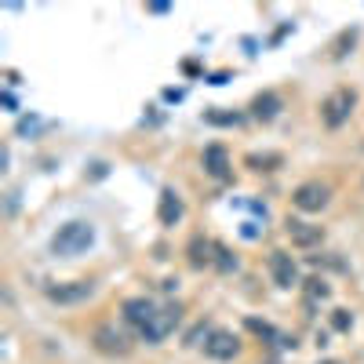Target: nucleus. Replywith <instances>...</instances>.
I'll return each instance as SVG.
<instances>
[{"instance_id": "20e7f679", "label": "nucleus", "mask_w": 364, "mask_h": 364, "mask_svg": "<svg viewBox=\"0 0 364 364\" xmlns=\"http://www.w3.org/2000/svg\"><path fill=\"white\" fill-rule=\"evenodd\" d=\"M291 204L299 211H321L328 204V186H321V182H302V186L291 193Z\"/></svg>"}, {"instance_id": "4468645a", "label": "nucleus", "mask_w": 364, "mask_h": 364, "mask_svg": "<svg viewBox=\"0 0 364 364\" xmlns=\"http://www.w3.org/2000/svg\"><path fill=\"white\" fill-rule=\"evenodd\" d=\"M211 248H215V245H208V240L193 237V240H190V262H193V266H204V262H211V255H208Z\"/></svg>"}, {"instance_id": "0eeeda50", "label": "nucleus", "mask_w": 364, "mask_h": 364, "mask_svg": "<svg viewBox=\"0 0 364 364\" xmlns=\"http://www.w3.org/2000/svg\"><path fill=\"white\" fill-rule=\"evenodd\" d=\"M284 226H288L291 245H299V248H314V245H321V240H324V230L321 226H310V223H302V219H288Z\"/></svg>"}, {"instance_id": "2eb2a0df", "label": "nucleus", "mask_w": 364, "mask_h": 364, "mask_svg": "<svg viewBox=\"0 0 364 364\" xmlns=\"http://www.w3.org/2000/svg\"><path fill=\"white\" fill-rule=\"evenodd\" d=\"M248 164H252L255 171H273V168L281 164V154H262V157H259V154H252V157H248Z\"/></svg>"}, {"instance_id": "7ed1b4c3", "label": "nucleus", "mask_w": 364, "mask_h": 364, "mask_svg": "<svg viewBox=\"0 0 364 364\" xmlns=\"http://www.w3.org/2000/svg\"><path fill=\"white\" fill-rule=\"evenodd\" d=\"M353 106H357V91L339 87V91H331V95L321 102V120L328 128H343L350 120V113H353Z\"/></svg>"}, {"instance_id": "412c9836", "label": "nucleus", "mask_w": 364, "mask_h": 364, "mask_svg": "<svg viewBox=\"0 0 364 364\" xmlns=\"http://www.w3.org/2000/svg\"><path fill=\"white\" fill-rule=\"evenodd\" d=\"M328 364H336V360H328Z\"/></svg>"}, {"instance_id": "dca6fc26", "label": "nucleus", "mask_w": 364, "mask_h": 364, "mask_svg": "<svg viewBox=\"0 0 364 364\" xmlns=\"http://www.w3.org/2000/svg\"><path fill=\"white\" fill-rule=\"evenodd\" d=\"M204 120H208V124H219V128H226V124H240V113H223V109H208V113H204Z\"/></svg>"}, {"instance_id": "423d86ee", "label": "nucleus", "mask_w": 364, "mask_h": 364, "mask_svg": "<svg viewBox=\"0 0 364 364\" xmlns=\"http://www.w3.org/2000/svg\"><path fill=\"white\" fill-rule=\"evenodd\" d=\"M237 350H240V343H237L233 331H211L208 343H204V353L211 360H230V357H237Z\"/></svg>"}, {"instance_id": "f03ea898", "label": "nucleus", "mask_w": 364, "mask_h": 364, "mask_svg": "<svg viewBox=\"0 0 364 364\" xmlns=\"http://www.w3.org/2000/svg\"><path fill=\"white\" fill-rule=\"evenodd\" d=\"M91 240H95V230H91L87 223H66L55 233L51 248H55V255H80V252L91 248Z\"/></svg>"}, {"instance_id": "a211bd4d", "label": "nucleus", "mask_w": 364, "mask_h": 364, "mask_svg": "<svg viewBox=\"0 0 364 364\" xmlns=\"http://www.w3.org/2000/svg\"><path fill=\"white\" fill-rule=\"evenodd\" d=\"M215 255H219V259H215V262H219V269H233V266H237V259H233L223 245H215Z\"/></svg>"}, {"instance_id": "f257e3e1", "label": "nucleus", "mask_w": 364, "mask_h": 364, "mask_svg": "<svg viewBox=\"0 0 364 364\" xmlns=\"http://www.w3.org/2000/svg\"><path fill=\"white\" fill-rule=\"evenodd\" d=\"M124 321L146 343H161L178 324V306H161V302H154V299H128L124 302Z\"/></svg>"}, {"instance_id": "aec40b11", "label": "nucleus", "mask_w": 364, "mask_h": 364, "mask_svg": "<svg viewBox=\"0 0 364 364\" xmlns=\"http://www.w3.org/2000/svg\"><path fill=\"white\" fill-rule=\"evenodd\" d=\"M269 364H277V360H269Z\"/></svg>"}, {"instance_id": "ddd939ff", "label": "nucleus", "mask_w": 364, "mask_h": 364, "mask_svg": "<svg viewBox=\"0 0 364 364\" xmlns=\"http://www.w3.org/2000/svg\"><path fill=\"white\" fill-rule=\"evenodd\" d=\"M248 328L255 331V336H262V339H273V343H281L284 350H288V346H295V339H284V336H277V331H273V328H269L266 321H255V317H248Z\"/></svg>"}, {"instance_id": "6e6552de", "label": "nucleus", "mask_w": 364, "mask_h": 364, "mask_svg": "<svg viewBox=\"0 0 364 364\" xmlns=\"http://www.w3.org/2000/svg\"><path fill=\"white\" fill-rule=\"evenodd\" d=\"M204 171L211 175V178H230V157H226V149L223 146H208L204 149Z\"/></svg>"}, {"instance_id": "9b49d317", "label": "nucleus", "mask_w": 364, "mask_h": 364, "mask_svg": "<svg viewBox=\"0 0 364 364\" xmlns=\"http://www.w3.org/2000/svg\"><path fill=\"white\" fill-rule=\"evenodd\" d=\"M95 346L106 350V353H128V339L120 336V331H113V328H99L95 331Z\"/></svg>"}, {"instance_id": "39448f33", "label": "nucleus", "mask_w": 364, "mask_h": 364, "mask_svg": "<svg viewBox=\"0 0 364 364\" xmlns=\"http://www.w3.org/2000/svg\"><path fill=\"white\" fill-rule=\"evenodd\" d=\"M269 273H273V281H277V288H291L299 284V266L288 252H273L269 255Z\"/></svg>"}, {"instance_id": "1a4fd4ad", "label": "nucleus", "mask_w": 364, "mask_h": 364, "mask_svg": "<svg viewBox=\"0 0 364 364\" xmlns=\"http://www.w3.org/2000/svg\"><path fill=\"white\" fill-rule=\"evenodd\" d=\"M91 295V284L87 281H73V284H55V288H48V299L51 302H80V299H87Z\"/></svg>"}, {"instance_id": "9d476101", "label": "nucleus", "mask_w": 364, "mask_h": 364, "mask_svg": "<svg viewBox=\"0 0 364 364\" xmlns=\"http://www.w3.org/2000/svg\"><path fill=\"white\" fill-rule=\"evenodd\" d=\"M157 215H161V223H164V226H175V223L182 219V200H178V193H175V190H164V193H161V208H157Z\"/></svg>"}, {"instance_id": "f3484780", "label": "nucleus", "mask_w": 364, "mask_h": 364, "mask_svg": "<svg viewBox=\"0 0 364 364\" xmlns=\"http://www.w3.org/2000/svg\"><path fill=\"white\" fill-rule=\"evenodd\" d=\"M306 295H310V299H328L331 288H328L321 277H310V281H306Z\"/></svg>"}, {"instance_id": "f8f14e48", "label": "nucleus", "mask_w": 364, "mask_h": 364, "mask_svg": "<svg viewBox=\"0 0 364 364\" xmlns=\"http://www.w3.org/2000/svg\"><path fill=\"white\" fill-rule=\"evenodd\" d=\"M277 109H281V99L273 95V91H266V95H255V102H252V113H255L259 120H273V117H277Z\"/></svg>"}, {"instance_id": "6ab92c4d", "label": "nucleus", "mask_w": 364, "mask_h": 364, "mask_svg": "<svg viewBox=\"0 0 364 364\" xmlns=\"http://www.w3.org/2000/svg\"><path fill=\"white\" fill-rule=\"evenodd\" d=\"M350 321H353V317H350L346 310H336V317H331V328H336V331H346Z\"/></svg>"}]
</instances>
